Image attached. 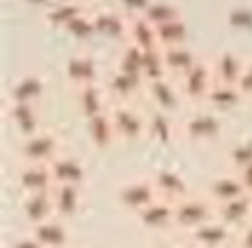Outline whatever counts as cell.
I'll list each match as a JSON object with an SVG mask.
<instances>
[{"label": "cell", "mask_w": 252, "mask_h": 248, "mask_svg": "<svg viewBox=\"0 0 252 248\" xmlns=\"http://www.w3.org/2000/svg\"><path fill=\"white\" fill-rule=\"evenodd\" d=\"M217 205L209 195L189 193L183 199L175 201V226L185 230H195L207 220L215 218Z\"/></svg>", "instance_id": "1"}, {"label": "cell", "mask_w": 252, "mask_h": 248, "mask_svg": "<svg viewBox=\"0 0 252 248\" xmlns=\"http://www.w3.org/2000/svg\"><path fill=\"white\" fill-rule=\"evenodd\" d=\"M215 81L213 73V61H207L203 55L185 71L177 77V87L183 98L203 102L207 96V91L211 89Z\"/></svg>", "instance_id": "2"}, {"label": "cell", "mask_w": 252, "mask_h": 248, "mask_svg": "<svg viewBox=\"0 0 252 248\" xmlns=\"http://www.w3.org/2000/svg\"><path fill=\"white\" fill-rule=\"evenodd\" d=\"M61 152V140L49 128H43L33 136L22 138L20 142V155L24 157V163H49Z\"/></svg>", "instance_id": "3"}, {"label": "cell", "mask_w": 252, "mask_h": 248, "mask_svg": "<svg viewBox=\"0 0 252 248\" xmlns=\"http://www.w3.org/2000/svg\"><path fill=\"white\" fill-rule=\"evenodd\" d=\"M110 116L118 140H138L142 136H148L146 112H142L134 102H112Z\"/></svg>", "instance_id": "4"}, {"label": "cell", "mask_w": 252, "mask_h": 248, "mask_svg": "<svg viewBox=\"0 0 252 248\" xmlns=\"http://www.w3.org/2000/svg\"><path fill=\"white\" fill-rule=\"evenodd\" d=\"M102 87L110 98V104L112 102H132L140 93H144L146 79L114 65L112 69H108Z\"/></svg>", "instance_id": "5"}, {"label": "cell", "mask_w": 252, "mask_h": 248, "mask_svg": "<svg viewBox=\"0 0 252 248\" xmlns=\"http://www.w3.org/2000/svg\"><path fill=\"white\" fill-rule=\"evenodd\" d=\"M181 134L195 142H209L220 136L222 132V120L219 114L211 110H197L185 116L181 122Z\"/></svg>", "instance_id": "6"}, {"label": "cell", "mask_w": 252, "mask_h": 248, "mask_svg": "<svg viewBox=\"0 0 252 248\" xmlns=\"http://www.w3.org/2000/svg\"><path fill=\"white\" fill-rule=\"evenodd\" d=\"M144 93L152 100V106H156L159 110H165L169 114L177 112V108L181 104V93H179L177 81H173L171 75L146 81Z\"/></svg>", "instance_id": "7"}, {"label": "cell", "mask_w": 252, "mask_h": 248, "mask_svg": "<svg viewBox=\"0 0 252 248\" xmlns=\"http://www.w3.org/2000/svg\"><path fill=\"white\" fill-rule=\"evenodd\" d=\"M73 98H75L77 108L85 116V120L98 112H104L110 106V98L98 81L73 87Z\"/></svg>", "instance_id": "8"}, {"label": "cell", "mask_w": 252, "mask_h": 248, "mask_svg": "<svg viewBox=\"0 0 252 248\" xmlns=\"http://www.w3.org/2000/svg\"><path fill=\"white\" fill-rule=\"evenodd\" d=\"M158 197H159V195H158V189H156L152 177H142V179L128 181V183H124V185L120 187V191H118L120 203H122L126 209L134 211V213L142 211L144 207H148V205H150L154 199H158Z\"/></svg>", "instance_id": "9"}, {"label": "cell", "mask_w": 252, "mask_h": 248, "mask_svg": "<svg viewBox=\"0 0 252 248\" xmlns=\"http://www.w3.org/2000/svg\"><path fill=\"white\" fill-rule=\"evenodd\" d=\"M193 248H224L232 240V228L217 217L189 232Z\"/></svg>", "instance_id": "10"}, {"label": "cell", "mask_w": 252, "mask_h": 248, "mask_svg": "<svg viewBox=\"0 0 252 248\" xmlns=\"http://www.w3.org/2000/svg\"><path fill=\"white\" fill-rule=\"evenodd\" d=\"M217 213L215 217L222 220L226 226L234 228H244L252 220V193H244L236 199L224 201V203H215Z\"/></svg>", "instance_id": "11"}, {"label": "cell", "mask_w": 252, "mask_h": 248, "mask_svg": "<svg viewBox=\"0 0 252 248\" xmlns=\"http://www.w3.org/2000/svg\"><path fill=\"white\" fill-rule=\"evenodd\" d=\"M93 20L98 35L124 41L128 31V14L116 8H93Z\"/></svg>", "instance_id": "12"}, {"label": "cell", "mask_w": 252, "mask_h": 248, "mask_svg": "<svg viewBox=\"0 0 252 248\" xmlns=\"http://www.w3.org/2000/svg\"><path fill=\"white\" fill-rule=\"evenodd\" d=\"M8 116H10L12 124H14V128L22 134V138L33 136L35 132L43 130L37 102H18V100H10V102H8Z\"/></svg>", "instance_id": "13"}, {"label": "cell", "mask_w": 252, "mask_h": 248, "mask_svg": "<svg viewBox=\"0 0 252 248\" xmlns=\"http://www.w3.org/2000/svg\"><path fill=\"white\" fill-rule=\"evenodd\" d=\"M49 169H51V175H53V181L55 183H61V185H83L85 181V165L83 161L69 154V152H61L57 157H53L49 163Z\"/></svg>", "instance_id": "14"}, {"label": "cell", "mask_w": 252, "mask_h": 248, "mask_svg": "<svg viewBox=\"0 0 252 248\" xmlns=\"http://www.w3.org/2000/svg\"><path fill=\"white\" fill-rule=\"evenodd\" d=\"M136 215H138L140 222L148 228L165 230L169 226H175V203L165 197L154 199L148 207H144Z\"/></svg>", "instance_id": "15"}, {"label": "cell", "mask_w": 252, "mask_h": 248, "mask_svg": "<svg viewBox=\"0 0 252 248\" xmlns=\"http://www.w3.org/2000/svg\"><path fill=\"white\" fill-rule=\"evenodd\" d=\"M65 75L73 87L94 83L98 77V65L89 51H75L65 61Z\"/></svg>", "instance_id": "16"}, {"label": "cell", "mask_w": 252, "mask_h": 248, "mask_svg": "<svg viewBox=\"0 0 252 248\" xmlns=\"http://www.w3.org/2000/svg\"><path fill=\"white\" fill-rule=\"evenodd\" d=\"M152 181L158 189V195L159 197H165L169 201H179L183 199L185 195H189V185L185 181V177L177 171V169H171V167H161L158 169L154 175H152Z\"/></svg>", "instance_id": "17"}, {"label": "cell", "mask_w": 252, "mask_h": 248, "mask_svg": "<svg viewBox=\"0 0 252 248\" xmlns=\"http://www.w3.org/2000/svg\"><path fill=\"white\" fill-rule=\"evenodd\" d=\"M45 91V81L37 71H26L22 73L12 85H10V100L18 102H39Z\"/></svg>", "instance_id": "18"}, {"label": "cell", "mask_w": 252, "mask_h": 248, "mask_svg": "<svg viewBox=\"0 0 252 248\" xmlns=\"http://www.w3.org/2000/svg\"><path fill=\"white\" fill-rule=\"evenodd\" d=\"M43 248H67L69 244V232L63 222V218L53 217L49 220H43L39 224L32 226L30 232Z\"/></svg>", "instance_id": "19"}, {"label": "cell", "mask_w": 252, "mask_h": 248, "mask_svg": "<svg viewBox=\"0 0 252 248\" xmlns=\"http://www.w3.org/2000/svg\"><path fill=\"white\" fill-rule=\"evenodd\" d=\"M89 8L91 6L85 0H55L53 4L41 10V20L49 26L65 28L73 18H77Z\"/></svg>", "instance_id": "20"}, {"label": "cell", "mask_w": 252, "mask_h": 248, "mask_svg": "<svg viewBox=\"0 0 252 248\" xmlns=\"http://www.w3.org/2000/svg\"><path fill=\"white\" fill-rule=\"evenodd\" d=\"M161 55H163L167 73H169L171 77H173V75L179 77L181 73H185V71L201 57V53H197V49L191 47L189 41L165 45V47H161Z\"/></svg>", "instance_id": "21"}, {"label": "cell", "mask_w": 252, "mask_h": 248, "mask_svg": "<svg viewBox=\"0 0 252 248\" xmlns=\"http://www.w3.org/2000/svg\"><path fill=\"white\" fill-rule=\"evenodd\" d=\"M22 211H24L26 218L32 222V226L57 217L51 189L49 191H37V193H26V199L22 203Z\"/></svg>", "instance_id": "22"}, {"label": "cell", "mask_w": 252, "mask_h": 248, "mask_svg": "<svg viewBox=\"0 0 252 248\" xmlns=\"http://www.w3.org/2000/svg\"><path fill=\"white\" fill-rule=\"evenodd\" d=\"M18 181L26 193L49 191L55 185L51 169L47 163H24L20 173H18Z\"/></svg>", "instance_id": "23"}, {"label": "cell", "mask_w": 252, "mask_h": 248, "mask_svg": "<svg viewBox=\"0 0 252 248\" xmlns=\"http://www.w3.org/2000/svg\"><path fill=\"white\" fill-rule=\"evenodd\" d=\"M146 126H148V136L154 138L156 142L167 144L175 138L177 126L173 122V114L159 110L156 106H150L146 110Z\"/></svg>", "instance_id": "24"}, {"label": "cell", "mask_w": 252, "mask_h": 248, "mask_svg": "<svg viewBox=\"0 0 252 248\" xmlns=\"http://www.w3.org/2000/svg\"><path fill=\"white\" fill-rule=\"evenodd\" d=\"M87 132L91 142L96 148H108L110 144H114L118 140L112 116H110V106L104 112H98L91 118H87Z\"/></svg>", "instance_id": "25"}, {"label": "cell", "mask_w": 252, "mask_h": 248, "mask_svg": "<svg viewBox=\"0 0 252 248\" xmlns=\"http://www.w3.org/2000/svg\"><path fill=\"white\" fill-rule=\"evenodd\" d=\"M126 39L134 41L136 45L150 49V47H158V30L156 24H152L144 14H128V31H126Z\"/></svg>", "instance_id": "26"}, {"label": "cell", "mask_w": 252, "mask_h": 248, "mask_svg": "<svg viewBox=\"0 0 252 248\" xmlns=\"http://www.w3.org/2000/svg\"><path fill=\"white\" fill-rule=\"evenodd\" d=\"M53 195V205H55V215L59 218H69L79 211L81 205V185H61L55 183L51 189Z\"/></svg>", "instance_id": "27"}, {"label": "cell", "mask_w": 252, "mask_h": 248, "mask_svg": "<svg viewBox=\"0 0 252 248\" xmlns=\"http://www.w3.org/2000/svg\"><path fill=\"white\" fill-rule=\"evenodd\" d=\"M244 98L242 91L238 89L236 83H222V81H213L211 89L207 91V96L203 102L215 106V108H232Z\"/></svg>", "instance_id": "28"}, {"label": "cell", "mask_w": 252, "mask_h": 248, "mask_svg": "<svg viewBox=\"0 0 252 248\" xmlns=\"http://www.w3.org/2000/svg\"><path fill=\"white\" fill-rule=\"evenodd\" d=\"M244 59H240L232 49H222L213 61V73L217 81L238 83V77L244 69Z\"/></svg>", "instance_id": "29"}, {"label": "cell", "mask_w": 252, "mask_h": 248, "mask_svg": "<svg viewBox=\"0 0 252 248\" xmlns=\"http://www.w3.org/2000/svg\"><path fill=\"white\" fill-rule=\"evenodd\" d=\"M244 193H248V189L244 187V183L240 181V177L236 173H228V175L215 177L211 181V187H209V193L207 195L215 203H224V201L236 199V197H240Z\"/></svg>", "instance_id": "30"}, {"label": "cell", "mask_w": 252, "mask_h": 248, "mask_svg": "<svg viewBox=\"0 0 252 248\" xmlns=\"http://www.w3.org/2000/svg\"><path fill=\"white\" fill-rule=\"evenodd\" d=\"M156 30H158V41L161 47L173 45V43H185L189 37V26L183 16L158 24Z\"/></svg>", "instance_id": "31"}, {"label": "cell", "mask_w": 252, "mask_h": 248, "mask_svg": "<svg viewBox=\"0 0 252 248\" xmlns=\"http://www.w3.org/2000/svg\"><path fill=\"white\" fill-rule=\"evenodd\" d=\"M142 57H144V47L136 45L130 39H124V41H120V49H118V57H116V67L128 71V73L144 77V73H142Z\"/></svg>", "instance_id": "32"}, {"label": "cell", "mask_w": 252, "mask_h": 248, "mask_svg": "<svg viewBox=\"0 0 252 248\" xmlns=\"http://www.w3.org/2000/svg\"><path fill=\"white\" fill-rule=\"evenodd\" d=\"M152 24H163L167 20H173V18H179L183 16L177 0H152L148 4V8L142 12Z\"/></svg>", "instance_id": "33"}, {"label": "cell", "mask_w": 252, "mask_h": 248, "mask_svg": "<svg viewBox=\"0 0 252 248\" xmlns=\"http://www.w3.org/2000/svg\"><path fill=\"white\" fill-rule=\"evenodd\" d=\"M142 73H144V79H146V81L169 75V73H167V67H165V61H163V55H161V45L144 49Z\"/></svg>", "instance_id": "34"}, {"label": "cell", "mask_w": 252, "mask_h": 248, "mask_svg": "<svg viewBox=\"0 0 252 248\" xmlns=\"http://www.w3.org/2000/svg\"><path fill=\"white\" fill-rule=\"evenodd\" d=\"M63 30L69 31L75 39H89V37L96 35V28H94V20H93V8L85 10L77 18H73Z\"/></svg>", "instance_id": "35"}, {"label": "cell", "mask_w": 252, "mask_h": 248, "mask_svg": "<svg viewBox=\"0 0 252 248\" xmlns=\"http://www.w3.org/2000/svg\"><path fill=\"white\" fill-rule=\"evenodd\" d=\"M224 22L236 30H252V6L244 2L230 4L224 10Z\"/></svg>", "instance_id": "36"}, {"label": "cell", "mask_w": 252, "mask_h": 248, "mask_svg": "<svg viewBox=\"0 0 252 248\" xmlns=\"http://www.w3.org/2000/svg\"><path fill=\"white\" fill-rule=\"evenodd\" d=\"M228 159L234 165V169H240L246 163H250L252 161V142H240V144L232 146L228 152Z\"/></svg>", "instance_id": "37"}, {"label": "cell", "mask_w": 252, "mask_h": 248, "mask_svg": "<svg viewBox=\"0 0 252 248\" xmlns=\"http://www.w3.org/2000/svg\"><path fill=\"white\" fill-rule=\"evenodd\" d=\"M236 85H238V89L242 91L244 96H246V94L252 96V59L244 63V69H242V73H240Z\"/></svg>", "instance_id": "38"}, {"label": "cell", "mask_w": 252, "mask_h": 248, "mask_svg": "<svg viewBox=\"0 0 252 248\" xmlns=\"http://www.w3.org/2000/svg\"><path fill=\"white\" fill-rule=\"evenodd\" d=\"M150 2L152 0H116L118 8L124 10L126 14H142Z\"/></svg>", "instance_id": "39"}, {"label": "cell", "mask_w": 252, "mask_h": 248, "mask_svg": "<svg viewBox=\"0 0 252 248\" xmlns=\"http://www.w3.org/2000/svg\"><path fill=\"white\" fill-rule=\"evenodd\" d=\"M234 173H236V175L240 177V181L244 183V187H246V189H248V191L252 193V161H250V163H246L244 167L236 169Z\"/></svg>", "instance_id": "40"}, {"label": "cell", "mask_w": 252, "mask_h": 248, "mask_svg": "<svg viewBox=\"0 0 252 248\" xmlns=\"http://www.w3.org/2000/svg\"><path fill=\"white\" fill-rule=\"evenodd\" d=\"M240 248H252V220L242 228L240 236Z\"/></svg>", "instance_id": "41"}, {"label": "cell", "mask_w": 252, "mask_h": 248, "mask_svg": "<svg viewBox=\"0 0 252 248\" xmlns=\"http://www.w3.org/2000/svg\"><path fill=\"white\" fill-rule=\"evenodd\" d=\"M14 248H43V246L30 234V236H26V238H20V240L14 244Z\"/></svg>", "instance_id": "42"}, {"label": "cell", "mask_w": 252, "mask_h": 248, "mask_svg": "<svg viewBox=\"0 0 252 248\" xmlns=\"http://www.w3.org/2000/svg\"><path fill=\"white\" fill-rule=\"evenodd\" d=\"M22 2H26V4H30V6H37L39 10H43V8H47L49 4H53L55 0H22Z\"/></svg>", "instance_id": "43"}]
</instances>
